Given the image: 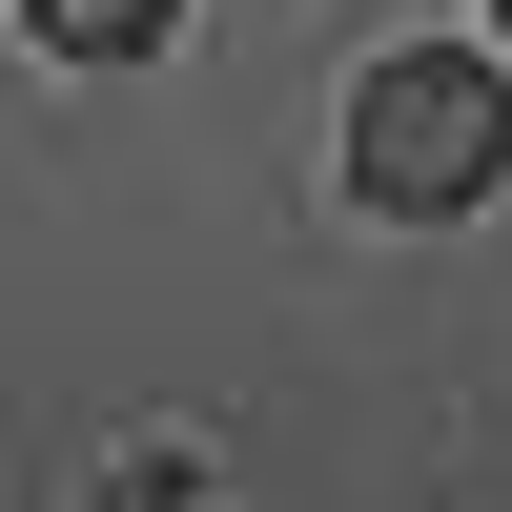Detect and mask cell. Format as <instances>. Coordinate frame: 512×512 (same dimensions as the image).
Returning <instances> with one entry per match:
<instances>
[{
    "label": "cell",
    "mask_w": 512,
    "mask_h": 512,
    "mask_svg": "<svg viewBox=\"0 0 512 512\" xmlns=\"http://www.w3.org/2000/svg\"><path fill=\"white\" fill-rule=\"evenodd\" d=\"M21 21H41V41H62V62H144V41H164V21H185V0H21Z\"/></svg>",
    "instance_id": "2"
},
{
    "label": "cell",
    "mask_w": 512,
    "mask_h": 512,
    "mask_svg": "<svg viewBox=\"0 0 512 512\" xmlns=\"http://www.w3.org/2000/svg\"><path fill=\"white\" fill-rule=\"evenodd\" d=\"M492 21H512V0H492Z\"/></svg>",
    "instance_id": "4"
},
{
    "label": "cell",
    "mask_w": 512,
    "mask_h": 512,
    "mask_svg": "<svg viewBox=\"0 0 512 512\" xmlns=\"http://www.w3.org/2000/svg\"><path fill=\"white\" fill-rule=\"evenodd\" d=\"M103 512H205V472H185V451H123V492Z\"/></svg>",
    "instance_id": "3"
},
{
    "label": "cell",
    "mask_w": 512,
    "mask_h": 512,
    "mask_svg": "<svg viewBox=\"0 0 512 512\" xmlns=\"http://www.w3.org/2000/svg\"><path fill=\"white\" fill-rule=\"evenodd\" d=\"M349 185H369V205H410V226L492 205V185H512V82H492V62H451V41H390V62L349 82Z\"/></svg>",
    "instance_id": "1"
}]
</instances>
